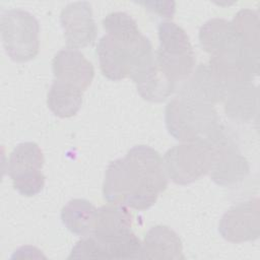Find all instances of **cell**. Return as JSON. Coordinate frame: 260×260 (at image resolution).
Returning <instances> with one entry per match:
<instances>
[{
	"mask_svg": "<svg viewBox=\"0 0 260 260\" xmlns=\"http://www.w3.org/2000/svg\"><path fill=\"white\" fill-rule=\"evenodd\" d=\"M168 186L160 154L150 146L136 145L110 162L103 184L104 199L136 210L149 209Z\"/></svg>",
	"mask_w": 260,
	"mask_h": 260,
	"instance_id": "obj_1",
	"label": "cell"
},
{
	"mask_svg": "<svg viewBox=\"0 0 260 260\" xmlns=\"http://www.w3.org/2000/svg\"><path fill=\"white\" fill-rule=\"evenodd\" d=\"M96 53L102 73L114 81L132 79L155 61L152 45L138 26L105 35L98 43Z\"/></svg>",
	"mask_w": 260,
	"mask_h": 260,
	"instance_id": "obj_2",
	"label": "cell"
},
{
	"mask_svg": "<svg viewBox=\"0 0 260 260\" xmlns=\"http://www.w3.org/2000/svg\"><path fill=\"white\" fill-rule=\"evenodd\" d=\"M165 121L169 133L182 142L208 143L223 130L212 105L181 94L167 104Z\"/></svg>",
	"mask_w": 260,
	"mask_h": 260,
	"instance_id": "obj_3",
	"label": "cell"
},
{
	"mask_svg": "<svg viewBox=\"0 0 260 260\" xmlns=\"http://www.w3.org/2000/svg\"><path fill=\"white\" fill-rule=\"evenodd\" d=\"M159 46L155 63L174 81H185L194 71L196 59L187 32L173 21L158 24Z\"/></svg>",
	"mask_w": 260,
	"mask_h": 260,
	"instance_id": "obj_4",
	"label": "cell"
},
{
	"mask_svg": "<svg viewBox=\"0 0 260 260\" xmlns=\"http://www.w3.org/2000/svg\"><path fill=\"white\" fill-rule=\"evenodd\" d=\"M40 24L23 9H9L1 15V38L7 56L14 62H27L40 50Z\"/></svg>",
	"mask_w": 260,
	"mask_h": 260,
	"instance_id": "obj_5",
	"label": "cell"
},
{
	"mask_svg": "<svg viewBox=\"0 0 260 260\" xmlns=\"http://www.w3.org/2000/svg\"><path fill=\"white\" fill-rule=\"evenodd\" d=\"M211 150L203 142H182L168 149L162 161L168 178L175 184L188 185L209 173Z\"/></svg>",
	"mask_w": 260,
	"mask_h": 260,
	"instance_id": "obj_6",
	"label": "cell"
},
{
	"mask_svg": "<svg viewBox=\"0 0 260 260\" xmlns=\"http://www.w3.org/2000/svg\"><path fill=\"white\" fill-rule=\"evenodd\" d=\"M44 154L35 142H22L12 150L7 167L8 176L14 189L25 197L42 192L45 187V176L42 173Z\"/></svg>",
	"mask_w": 260,
	"mask_h": 260,
	"instance_id": "obj_7",
	"label": "cell"
},
{
	"mask_svg": "<svg viewBox=\"0 0 260 260\" xmlns=\"http://www.w3.org/2000/svg\"><path fill=\"white\" fill-rule=\"evenodd\" d=\"M211 150V180L220 186H232L244 180L250 166L234 141L223 130L210 142L206 143Z\"/></svg>",
	"mask_w": 260,
	"mask_h": 260,
	"instance_id": "obj_8",
	"label": "cell"
},
{
	"mask_svg": "<svg viewBox=\"0 0 260 260\" xmlns=\"http://www.w3.org/2000/svg\"><path fill=\"white\" fill-rule=\"evenodd\" d=\"M141 250L142 243L132 232L112 239L90 234L76 243L68 258L141 259Z\"/></svg>",
	"mask_w": 260,
	"mask_h": 260,
	"instance_id": "obj_9",
	"label": "cell"
},
{
	"mask_svg": "<svg viewBox=\"0 0 260 260\" xmlns=\"http://www.w3.org/2000/svg\"><path fill=\"white\" fill-rule=\"evenodd\" d=\"M218 232L231 243L257 240L260 236L259 199L253 198L230 208L219 220Z\"/></svg>",
	"mask_w": 260,
	"mask_h": 260,
	"instance_id": "obj_10",
	"label": "cell"
},
{
	"mask_svg": "<svg viewBox=\"0 0 260 260\" xmlns=\"http://www.w3.org/2000/svg\"><path fill=\"white\" fill-rule=\"evenodd\" d=\"M60 22L68 48L77 50L94 43L96 25L88 2L77 1L66 5L61 11Z\"/></svg>",
	"mask_w": 260,
	"mask_h": 260,
	"instance_id": "obj_11",
	"label": "cell"
},
{
	"mask_svg": "<svg viewBox=\"0 0 260 260\" xmlns=\"http://www.w3.org/2000/svg\"><path fill=\"white\" fill-rule=\"evenodd\" d=\"M55 80L84 91L94 76L92 64L76 49L60 50L52 62Z\"/></svg>",
	"mask_w": 260,
	"mask_h": 260,
	"instance_id": "obj_12",
	"label": "cell"
},
{
	"mask_svg": "<svg viewBox=\"0 0 260 260\" xmlns=\"http://www.w3.org/2000/svg\"><path fill=\"white\" fill-rule=\"evenodd\" d=\"M199 41L202 49L210 57L245 49L239 42L231 21L223 18L207 20L199 30Z\"/></svg>",
	"mask_w": 260,
	"mask_h": 260,
	"instance_id": "obj_13",
	"label": "cell"
},
{
	"mask_svg": "<svg viewBox=\"0 0 260 260\" xmlns=\"http://www.w3.org/2000/svg\"><path fill=\"white\" fill-rule=\"evenodd\" d=\"M183 245L179 235L167 225H155L144 236L141 259H184Z\"/></svg>",
	"mask_w": 260,
	"mask_h": 260,
	"instance_id": "obj_14",
	"label": "cell"
},
{
	"mask_svg": "<svg viewBox=\"0 0 260 260\" xmlns=\"http://www.w3.org/2000/svg\"><path fill=\"white\" fill-rule=\"evenodd\" d=\"M179 94L213 106L223 101L225 89L213 77L207 64H200L185 80Z\"/></svg>",
	"mask_w": 260,
	"mask_h": 260,
	"instance_id": "obj_15",
	"label": "cell"
},
{
	"mask_svg": "<svg viewBox=\"0 0 260 260\" xmlns=\"http://www.w3.org/2000/svg\"><path fill=\"white\" fill-rule=\"evenodd\" d=\"M133 215L124 204L104 205L96 211L92 235L101 239H112L132 232Z\"/></svg>",
	"mask_w": 260,
	"mask_h": 260,
	"instance_id": "obj_16",
	"label": "cell"
},
{
	"mask_svg": "<svg viewBox=\"0 0 260 260\" xmlns=\"http://www.w3.org/2000/svg\"><path fill=\"white\" fill-rule=\"evenodd\" d=\"M132 80L140 96L148 102L159 103L169 98L176 89L174 82L155 63L135 75Z\"/></svg>",
	"mask_w": 260,
	"mask_h": 260,
	"instance_id": "obj_17",
	"label": "cell"
},
{
	"mask_svg": "<svg viewBox=\"0 0 260 260\" xmlns=\"http://www.w3.org/2000/svg\"><path fill=\"white\" fill-rule=\"evenodd\" d=\"M257 98L258 90L252 82L228 89L222 101L226 116L238 122H250L257 114Z\"/></svg>",
	"mask_w": 260,
	"mask_h": 260,
	"instance_id": "obj_18",
	"label": "cell"
},
{
	"mask_svg": "<svg viewBox=\"0 0 260 260\" xmlns=\"http://www.w3.org/2000/svg\"><path fill=\"white\" fill-rule=\"evenodd\" d=\"M98 209L86 199L70 200L61 210V219L69 232L85 237L92 233Z\"/></svg>",
	"mask_w": 260,
	"mask_h": 260,
	"instance_id": "obj_19",
	"label": "cell"
},
{
	"mask_svg": "<svg viewBox=\"0 0 260 260\" xmlns=\"http://www.w3.org/2000/svg\"><path fill=\"white\" fill-rule=\"evenodd\" d=\"M82 93L74 86L54 80L47 94L48 108L59 118L75 116L82 105Z\"/></svg>",
	"mask_w": 260,
	"mask_h": 260,
	"instance_id": "obj_20",
	"label": "cell"
},
{
	"mask_svg": "<svg viewBox=\"0 0 260 260\" xmlns=\"http://www.w3.org/2000/svg\"><path fill=\"white\" fill-rule=\"evenodd\" d=\"M231 23L240 44L246 50L260 54V30L257 12L251 9H242L237 12Z\"/></svg>",
	"mask_w": 260,
	"mask_h": 260,
	"instance_id": "obj_21",
	"label": "cell"
},
{
	"mask_svg": "<svg viewBox=\"0 0 260 260\" xmlns=\"http://www.w3.org/2000/svg\"><path fill=\"white\" fill-rule=\"evenodd\" d=\"M138 3L146 10L165 18H172L175 13V2L172 1H140Z\"/></svg>",
	"mask_w": 260,
	"mask_h": 260,
	"instance_id": "obj_22",
	"label": "cell"
},
{
	"mask_svg": "<svg viewBox=\"0 0 260 260\" xmlns=\"http://www.w3.org/2000/svg\"><path fill=\"white\" fill-rule=\"evenodd\" d=\"M11 258H29V259H40V258H46V256L42 253L41 250H39L36 247L32 246H22L15 250Z\"/></svg>",
	"mask_w": 260,
	"mask_h": 260,
	"instance_id": "obj_23",
	"label": "cell"
}]
</instances>
